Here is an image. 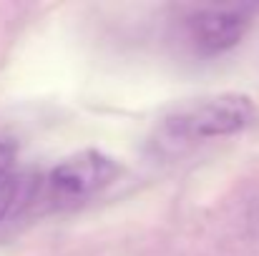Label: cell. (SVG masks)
Here are the masks:
<instances>
[{
    "mask_svg": "<svg viewBox=\"0 0 259 256\" xmlns=\"http://www.w3.org/2000/svg\"><path fill=\"white\" fill-rule=\"evenodd\" d=\"M257 116V108L244 93H222L209 100H201L176 116H169L161 126L166 146H184L186 141L232 136L247 128Z\"/></svg>",
    "mask_w": 259,
    "mask_h": 256,
    "instance_id": "obj_1",
    "label": "cell"
},
{
    "mask_svg": "<svg viewBox=\"0 0 259 256\" xmlns=\"http://www.w3.org/2000/svg\"><path fill=\"white\" fill-rule=\"evenodd\" d=\"M121 173V166L98 151H83L61 161L48 173V188L58 198H83L108 186Z\"/></svg>",
    "mask_w": 259,
    "mask_h": 256,
    "instance_id": "obj_2",
    "label": "cell"
},
{
    "mask_svg": "<svg viewBox=\"0 0 259 256\" xmlns=\"http://www.w3.org/2000/svg\"><path fill=\"white\" fill-rule=\"evenodd\" d=\"M191 38L209 53L234 48L249 30V15L242 8H206L189 18Z\"/></svg>",
    "mask_w": 259,
    "mask_h": 256,
    "instance_id": "obj_3",
    "label": "cell"
},
{
    "mask_svg": "<svg viewBox=\"0 0 259 256\" xmlns=\"http://www.w3.org/2000/svg\"><path fill=\"white\" fill-rule=\"evenodd\" d=\"M38 183L33 176H3L0 178V221L13 214L18 206L28 203L33 198Z\"/></svg>",
    "mask_w": 259,
    "mask_h": 256,
    "instance_id": "obj_4",
    "label": "cell"
},
{
    "mask_svg": "<svg viewBox=\"0 0 259 256\" xmlns=\"http://www.w3.org/2000/svg\"><path fill=\"white\" fill-rule=\"evenodd\" d=\"M13 161H15V146L10 141H0V178L13 166Z\"/></svg>",
    "mask_w": 259,
    "mask_h": 256,
    "instance_id": "obj_5",
    "label": "cell"
}]
</instances>
